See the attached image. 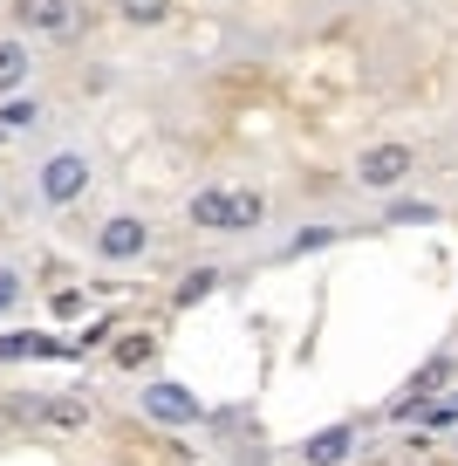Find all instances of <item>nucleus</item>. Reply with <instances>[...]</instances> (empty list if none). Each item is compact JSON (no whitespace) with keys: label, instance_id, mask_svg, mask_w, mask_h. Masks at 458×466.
Wrapping results in <instances>:
<instances>
[{"label":"nucleus","instance_id":"1a4fd4ad","mask_svg":"<svg viewBox=\"0 0 458 466\" xmlns=\"http://www.w3.org/2000/svg\"><path fill=\"white\" fill-rule=\"evenodd\" d=\"M356 452H363V425L356 419H335V425H322V432L301 439V466H349Z\"/></svg>","mask_w":458,"mask_h":466},{"label":"nucleus","instance_id":"7ed1b4c3","mask_svg":"<svg viewBox=\"0 0 458 466\" xmlns=\"http://www.w3.org/2000/svg\"><path fill=\"white\" fill-rule=\"evenodd\" d=\"M151 240H158V233H151V219H144V213H110L96 233H89V254H96L103 268H130V261L151 254Z\"/></svg>","mask_w":458,"mask_h":466},{"label":"nucleus","instance_id":"f8f14e48","mask_svg":"<svg viewBox=\"0 0 458 466\" xmlns=\"http://www.w3.org/2000/svg\"><path fill=\"white\" fill-rule=\"evenodd\" d=\"M42 96H28V89H21V96H0V131L7 137H28V131H42Z\"/></svg>","mask_w":458,"mask_h":466},{"label":"nucleus","instance_id":"a211bd4d","mask_svg":"<svg viewBox=\"0 0 458 466\" xmlns=\"http://www.w3.org/2000/svg\"><path fill=\"white\" fill-rule=\"evenodd\" d=\"M438 219V206H424V199H390V227H431Z\"/></svg>","mask_w":458,"mask_h":466},{"label":"nucleus","instance_id":"0eeeda50","mask_svg":"<svg viewBox=\"0 0 458 466\" xmlns=\"http://www.w3.org/2000/svg\"><path fill=\"white\" fill-rule=\"evenodd\" d=\"M137 411L151 425H172V432H178V425H199L205 419V398H192V384L158 378V384H144V391H137Z\"/></svg>","mask_w":458,"mask_h":466},{"label":"nucleus","instance_id":"9b49d317","mask_svg":"<svg viewBox=\"0 0 458 466\" xmlns=\"http://www.w3.org/2000/svg\"><path fill=\"white\" fill-rule=\"evenodd\" d=\"M35 76V48L21 35H0V96H21Z\"/></svg>","mask_w":458,"mask_h":466},{"label":"nucleus","instance_id":"f03ea898","mask_svg":"<svg viewBox=\"0 0 458 466\" xmlns=\"http://www.w3.org/2000/svg\"><path fill=\"white\" fill-rule=\"evenodd\" d=\"M185 219L199 233H254L267 219V199L260 192H226V186H205L185 199Z\"/></svg>","mask_w":458,"mask_h":466},{"label":"nucleus","instance_id":"4be33fe9","mask_svg":"<svg viewBox=\"0 0 458 466\" xmlns=\"http://www.w3.org/2000/svg\"><path fill=\"white\" fill-rule=\"evenodd\" d=\"M452 398H458V391H452Z\"/></svg>","mask_w":458,"mask_h":466},{"label":"nucleus","instance_id":"dca6fc26","mask_svg":"<svg viewBox=\"0 0 458 466\" xmlns=\"http://www.w3.org/2000/svg\"><path fill=\"white\" fill-rule=\"evenodd\" d=\"M343 240V227H301L294 240L281 248V261H301V254H322V248H335Z\"/></svg>","mask_w":458,"mask_h":466},{"label":"nucleus","instance_id":"2eb2a0df","mask_svg":"<svg viewBox=\"0 0 458 466\" xmlns=\"http://www.w3.org/2000/svg\"><path fill=\"white\" fill-rule=\"evenodd\" d=\"M213 289H219V268H192V275H185V281L172 289V309H199V302H205Z\"/></svg>","mask_w":458,"mask_h":466},{"label":"nucleus","instance_id":"412c9836","mask_svg":"<svg viewBox=\"0 0 458 466\" xmlns=\"http://www.w3.org/2000/svg\"><path fill=\"white\" fill-rule=\"evenodd\" d=\"M0 137H7V131H0Z\"/></svg>","mask_w":458,"mask_h":466},{"label":"nucleus","instance_id":"6ab92c4d","mask_svg":"<svg viewBox=\"0 0 458 466\" xmlns=\"http://www.w3.org/2000/svg\"><path fill=\"white\" fill-rule=\"evenodd\" d=\"M417 419H424V425H452V419H458V398H452V405H424Z\"/></svg>","mask_w":458,"mask_h":466},{"label":"nucleus","instance_id":"ddd939ff","mask_svg":"<svg viewBox=\"0 0 458 466\" xmlns=\"http://www.w3.org/2000/svg\"><path fill=\"white\" fill-rule=\"evenodd\" d=\"M178 15V0H116V21H124V28H164V21Z\"/></svg>","mask_w":458,"mask_h":466},{"label":"nucleus","instance_id":"6e6552de","mask_svg":"<svg viewBox=\"0 0 458 466\" xmlns=\"http://www.w3.org/2000/svg\"><path fill=\"white\" fill-rule=\"evenodd\" d=\"M0 364H75V343L48 329H0Z\"/></svg>","mask_w":458,"mask_h":466},{"label":"nucleus","instance_id":"39448f33","mask_svg":"<svg viewBox=\"0 0 458 466\" xmlns=\"http://www.w3.org/2000/svg\"><path fill=\"white\" fill-rule=\"evenodd\" d=\"M411 172H417V145H403V137H383V145L356 151V186L363 192H397Z\"/></svg>","mask_w":458,"mask_h":466},{"label":"nucleus","instance_id":"20e7f679","mask_svg":"<svg viewBox=\"0 0 458 466\" xmlns=\"http://www.w3.org/2000/svg\"><path fill=\"white\" fill-rule=\"evenodd\" d=\"M7 21H15L21 42H69L83 7L75 0H7Z\"/></svg>","mask_w":458,"mask_h":466},{"label":"nucleus","instance_id":"9d476101","mask_svg":"<svg viewBox=\"0 0 458 466\" xmlns=\"http://www.w3.org/2000/svg\"><path fill=\"white\" fill-rule=\"evenodd\" d=\"M452 370H458V364H452V357H431V364H417V370H411V378H403V391H397V398H390V405H383V411H390V419H411V411H424V405H431V398H438V391H444V384H452Z\"/></svg>","mask_w":458,"mask_h":466},{"label":"nucleus","instance_id":"f257e3e1","mask_svg":"<svg viewBox=\"0 0 458 466\" xmlns=\"http://www.w3.org/2000/svg\"><path fill=\"white\" fill-rule=\"evenodd\" d=\"M89 186H96V165H89L83 145L48 151V158L28 172V192H35V206H42V213H69V206H83Z\"/></svg>","mask_w":458,"mask_h":466},{"label":"nucleus","instance_id":"f3484780","mask_svg":"<svg viewBox=\"0 0 458 466\" xmlns=\"http://www.w3.org/2000/svg\"><path fill=\"white\" fill-rule=\"evenodd\" d=\"M21 302H28V275H21V268H15V261H0V322L15 316V309H21Z\"/></svg>","mask_w":458,"mask_h":466},{"label":"nucleus","instance_id":"423d86ee","mask_svg":"<svg viewBox=\"0 0 458 466\" xmlns=\"http://www.w3.org/2000/svg\"><path fill=\"white\" fill-rule=\"evenodd\" d=\"M0 419H42V425H62V432H83V425L96 419V405L75 398V391H21Z\"/></svg>","mask_w":458,"mask_h":466},{"label":"nucleus","instance_id":"aec40b11","mask_svg":"<svg viewBox=\"0 0 458 466\" xmlns=\"http://www.w3.org/2000/svg\"><path fill=\"white\" fill-rule=\"evenodd\" d=\"M0 432H7V419H0Z\"/></svg>","mask_w":458,"mask_h":466},{"label":"nucleus","instance_id":"4468645a","mask_svg":"<svg viewBox=\"0 0 458 466\" xmlns=\"http://www.w3.org/2000/svg\"><path fill=\"white\" fill-rule=\"evenodd\" d=\"M116 364H124V370H151V364H158V336H151V329H124V336H116Z\"/></svg>","mask_w":458,"mask_h":466}]
</instances>
